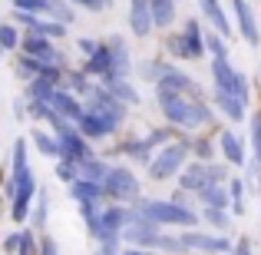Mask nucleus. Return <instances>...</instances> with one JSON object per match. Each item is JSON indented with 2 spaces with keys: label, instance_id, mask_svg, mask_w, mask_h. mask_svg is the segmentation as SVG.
<instances>
[{
  "label": "nucleus",
  "instance_id": "20e7f679",
  "mask_svg": "<svg viewBox=\"0 0 261 255\" xmlns=\"http://www.w3.org/2000/svg\"><path fill=\"white\" fill-rule=\"evenodd\" d=\"M86 100H89V109H96V113H99L113 129H119L122 123H126V109H129V106L116 100V96L109 93L106 86H93V89L86 93Z\"/></svg>",
  "mask_w": 261,
  "mask_h": 255
},
{
  "label": "nucleus",
  "instance_id": "e433bc0d",
  "mask_svg": "<svg viewBox=\"0 0 261 255\" xmlns=\"http://www.w3.org/2000/svg\"><path fill=\"white\" fill-rule=\"evenodd\" d=\"M96 47H99V40H89V37H83V40H80V53H86V57L96 50Z\"/></svg>",
  "mask_w": 261,
  "mask_h": 255
},
{
  "label": "nucleus",
  "instance_id": "0eeeda50",
  "mask_svg": "<svg viewBox=\"0 0 261 255\" xmlns=\"http://www.w3.org/2000/svg\"><path fill=\"white\" fill-rule=\"evenodd\" d=\"M185 143H175V146H162V153H155L149 159V176L152 179H172L185 163Z\"/></svg>",
  "mask_w": 261,
  "mask_h": 255
},
{
  "label": "nucleus",
  "instance_id": "b1692460",
  "mask_svg": "<svg viewBox=\"0 0 261 255\" xmlns=\"http://www.w3.org/2000/svg\"><path fill=\"white\" fill-rule=\"evenodd\" d=\"M106 163H99L96 156H89V159H83V163H76V176L80 179H93V182H102V176H106Z\"/></svg>",
  "mask_w": 261,
  "mask_h": 255
},
{
  "label": "nucleus",
  "instance_id": "7c9ffc66",
  "mask_svg": "<svg viewBox=\"0 0 261 255\" xmlns=\"http://www.w3.org/2000/svg\"><path fill=\"white\" fill-rule=\"evenodd\" d=\"M205 47H208L215 57H225V40H222V33H205Z\"/></svg>",
  "mask_w": 261,
  "mask_h": 255
},
{
  "label": "nucleus",
  "instance_id": "7ed1b4c3",
  "mask_svg": "<svg viewBox=\"0 0 261 255\" xmlns=\"http://www.w3.org/2000/svg\"><path fill=\"white\" fill-rule=\"evenodd\" d=\"M102 192L116 202H133V199H139V179L126 166H109L102 176Z\"/></svg>",
  "mask_w": 261,
  "mask_h": 255
},
{
  "label": "nucleus",
  "instance_id": "f704fd0d",
  "mask_svg": "<svg viewBox=\"0 0 261 255\" xmlns=\"http://www.w3.org/2000/svg\"><path fill=\"white\" fill-rule=\"evenodd\" d=\"M33 249H37V245H33V236H30V232H23V236H20L17 252H20V255H33Z\"/></svg>",
  "mask_w": 261,
  "mask_h": 255
},
{
  "label": "nucleus",
  "instance_id": "473e14b6",
  "mask_svg": "<svg viewBox=\"0 0 261 255\" xmlns=\"http://www.w3.org/2000/svg\"><path fill=\"white\" fill-rule=\"evenodd\" d=\"M33 225H46V196H43V192H40L37 212H33Z\"/></svg>",
  "mask_w": 261,
  "mask_h": 255
},
{
  "label": "nucleus",
  "instance_id": "4468645a",
  "mask_svg": "<svg viewBox=\"0 0 261 255\" xmlns=\"http://www.w3.org/2000/svg\"><path fill=\"white\" fill-rule=\"evenodd\" d=\"M218 179H222V169H215V166H189L185 169V176H182V186L185 189H192V192H198V189H205V186H215Z\"/></svg>",
  "mask_w": 261,
  "mask_h": 255
},
{
  "label": "nucleus",
  "instance_id": "9b49d317",
  "mask_svg": "<svg viewBox=\"0 0 261 255\" xmlns=\"http://www.w3.org/2000/svg\"><path fill=\"white\" fill-rule=\"evenodd\" d=\"M46 103H50V106L57 109L63 120H70V123H76L80 116H83V103H80L66 86H53V89H50V96H46Z\"/></svg>",
  "mask_w": 261,
  "mask_h": 255
},
{
  "label": "nucleus",
  "instance_id": "c756f323",
  "mask_svg": "<svg viewBox=\"0 0 261 255\" xmlns=\"http://www.w3.org/2000/svg\"><path fill=\"white\" fill-rule=\"evenodd\" d=\"M57 176L63 179V182H73V179H76V163H73V159H60Z\"/></svg>",
  "mask_w": 261,
  "mask_h": 255
},
{
  "label": "nucleus",
  "instance_id": "412c9836",
  "mask_svg": "<svg viewBox=\"0 0 261 255\" xmlns=\"http://www.w3.org/2000/svg\"><path fill=\"white\" fill-rule=\"evenodd\" d=\"M152 7V24L155 27H169L175 20V0H149Z\"/></svg>",
  "mask_w": 261,
  "mask_h": 255
},
{
  "label": "nucleus",
  "instance_id": "5701e85b",
  "mask_svg": "<svg viewBox=\"0 0 261 255\" xmlns=\"http://www.w3.org/2000/svg\"><path fill=\"white\" fill-rule=\"evenodd\" d=\"M198 4H202V13L212 20V24H215L218 33H228V17H225V10H222V4H218V0H198Z\"/></svg>",
  "mask_w": 261,
  "mask_h": 255
},
{
  "label": "nucleus",
  "instance_id": "f257e3e1",
  "mask_svg": "<svg viewBox=\"0 0 261 255\" xmlns=\"http://www.w3.org/2000/svg\"><path fill=\"white\" fill-rule=\"evenodd\" d=\"M155 96H159V106H162V113H166V120L175 123V126L198 129L212 120V113L202 103V96L175 93V89H166V86H155Z\"/></svg>",
  "mask_w": 261,
  "mask_h": 255
},
{
  "label": "nucleus",
  "instance_id": "79ce46f5",
  "mask_svg": "<svg viewBox=\"0 0 261 255\" xmlns=\"http://www.w3.org/2000/svg\"><path fill=\"white\" fill-rule=\"evenodd\" d=\"M126 255H152V252H142V249H133V252H126Z\"/></svg>",
  "mask_w": 261,
  "mask_h": 255
},
{
  "label": "nucleus",
  "instance_id": "a19ab883",
  "mask_svg": "<svg viewBox=\"0 0 261 255\" xmlns=\"http://www.w3.org/2000/svg\"><path fill=\"white\" fill-rule=\"evenodd\" d=\"M238 255H248V242H242V245H238Z\"/></svg>",
  "mask_w": 261,
  "mask_h": 255
},
{
  "label": "nucleus",
  "instance_id": "c9c22d12",
  "mask_svg": "<svg viewBox=\"0 0 261 255\" xmlns=\"http://www.w3.org/2000/svg\"><path fill=\"white\" fill-rule=\"evenodd\" d=\"M251 136H255V153H258V163H261V113L251 123Z\"/></svg>",
  "mask_w": 261,
  "mask_h": 255
},
{
  "label": "nucleus",
  "instance_id": "37998d69",
  "mask_svg": "<svg viewBox=\"0 0 261 255\" xmlns=\"http://www.w3.org/2000/svg\"><path fill=\"white\" fill-rule=\"evenodd\" d=\"M99 255H116V252H106V249H102V252H99Z\"/></svg>",
  "mask_w": 261,
  "mask_h": 255
},
{
  "label": "nucleus",
  "instance_id": "2eb2a0df",
  "mask_svg": "<svg viewBox=\"0 0 261 255\" xmlns=\"http://www.w3.org/2000/svg\"><path fill=\"white\" fill-rule=\"evenodd\" d=\"M76 129L86 136V140H102V136L113 133V126H109V123L102 120L96 109H83V116L76 120Z\"/></svg>",
  "mask_w": 261,
  "mask_h": 255
},
{
  "label": "nucleus",
  "instance_id": "f03ea898",
  "mask_svg": "<svg viewBox=\"0 0 261 255\" xmlns=\"http://www.w3.org/2000/svg\"><path fill=\"white\" fill-rule=\"evenodd\" d=\"M139 216L142 219H149V222H155V225H185V229H192V225L198 222L195 219V212L189 209V205H182V202H162V199H142L139 202Z\"/></svg>",
  "mask_w": 261,
  "mask_h": 255
},
{
  "label": "nucleus",
  "instance_id": "58836bf2",
  "mask_svg": "<svg viewBox=\"0 0 261 255\" xmlns=\"http://www.w3.org/2000/svg\"><path fill=\"white\" fill-rule=\"evenodd\" d=\"M40 255H60V252H57V242H53V239H43V245H40Z\"/></svg>",
  "mask_w": 261,
  "mask_h": 255
},
{
  "label": "nucleus",
  "instance_id": "c85d7f7f",
  "mask_svg": "<svg viewBox=\"0 0 261 255\" xmlns=\"http://www.w3.org/2000/svg\"><path fill=\"white\" fill-rule=\"evenodd\" d=\"M30 166H27V143L17 140L13 143V176H20V172H27Z\"/></svg>",
  "mask_w": 261,
  "mask_h": 255
},
{
  "label": "nucleus",
  "instance_id": "39448f33",
  "mask_svg": "<svg viewBox=\"0 0 261 255\" xmlns=\"http://www.w3.org/2000/svg\"><path fill=\"white\" fill-rule=\"evenodd\" d=\"M212 73H215V93H231L238 96V100L248 103V80L242 77V73H235L228 66V57H215L212 60Z\"/></svg>",
  "mask_w": 261,
  "mask_h": 255
},
{
  "label": "nucleus",
  "instance_id": "ea45409f",
  "mask_svg": "<svg viewBox=\"0 0 261 255\" xmlns=\"http://www.w3.org/2000/svg\"><path fill=\"white\" fill-rule=\"evenodd\" d=\"M231 199H235V209H242V182H231Z\"/></svg>",
  "mask_w": 261,
  "mask_h": 255
},
{
  "label": "nucleus",
  "instance_id": "a211bd4d",
  "mask_svg": "<svg viewBox=\"0 0 261 255\" xmlns=\"http://www.w3.org/2000/svg\"><path fill=\"white\" fill-rule=\"evenodd\" d=\"M235 4V13H238V27H242V37L248 43H258V24H255V13H251L248 0H231Z\"/></svg>",
  "mask_w": 261,
  "mask_h": 255
},
{
  "label": "nucleus",
  "instance_id": "aec40b11",
  "mask_svg": "<svg viewBox=\"0 0 261 255\" xmlns=\"http://www.w3.org/2000/svg\"><path fill=\"white\" fill-rule=\"evenodd\" d=\"M30 140H33V146H37L40 153L46 156V159H60V143H57V136L43 133V129H33Z\"/></svg>",
  "mask_w": 261,
  "mask_h": 255
},
{
  "label": "nucleus",
  "instance_id": "9d476101",
  "mask_svg": "<svg viewBox=\"0 0 261 255\" xmlns=\"http://www.w3.org/2000/svg\"><path fill=\"white\" fill-rule=\"evenodd\" d=\"M20 50H23L27 57L43 60V63H53V66L63 63V53L53 47V40L50 37H40V33H27V37H20Z\"/></svg>",
  "mask_w": 261,
  "mask_h": 255
},
{
  "label": "nucleus",
  "instance_id": "f3484780",
  "mask_svg": "<svg viewBox=\"0 0 261 255\" xmlns=\"http://www.w3.org/2000/svg\"><path fill=\"white\" fill-rule=\"evenodd\" d=\"M182 249L189 245V249H205V252H228V239H218V236H198V232H185L182 239Z\"/></svg>",
  "mask_w": 261,
  "mask_h": 255
},
{
  "label": "nucleus",
  "instance_id": "423d86ee",
  "mask_svg": "<svg viewBox=\"0 0 261 255\" xmlns=\"http://www.w3.org/2000/svg\"><path fill=\"white\" fill-rule=\"evenodd\" d=\"M169 50H172L178 60H198V57H202V53H205V37H202V30H198L195 20H189L185 30L175 33V37L169 40Z\"/></svg>",
  "mask_w": 261,
  "mask_h": 255
},
{
  "label": "nucleus",
  "instance_id": "a878e982",
  "mask_svg": "<svg viewBox=\"0 0 261 255\" xmlns=\"http://www.w3.org/2000/svg\"><path fill=\"white\" fill-rule=\"evenodd\" d=\"M198 196L208 209H225L228 205V192H222L218 186H205V189H198Z\"/></svg>",
  "mask_w": 261,
  "mask_h": 255
},
{
  "label": "nucleus",
  "instance_id": "1a4fd4ad",
  "mask_svg": "<svg viewBox=\"0 0 261 255\" xmlns=\"http://www.w3.org/2000/svg\"><path fill=\"white\" fill-rule=\"evenodd\" d=\"M13 20H17V24L23 27V30L40 33V37H50V40L66 37V24H60V20H50V17H40V13H23V10H13Z\"/></svg>",
  "mask_w": 261,
  "mask_h": 255
},
{
  "label": "nucleus",
  "instance_id": "6ab92c4d",
  "mask_svg": "<svg viewBox=\"0 0 261 255\" xmlns=\"http://www.w3.org/2000/svg\"><path fill=\"white\" fill-rule=\"evenodd\" d=\"M102 86H106L119 103H126V106H136V103H139V93H136V86L129 83V80H116L113 77V80H102Z\"/></svg>",
  "mask_w": 261,
  "mask_h": 255
},
{
  "label": "nucleus",
  "instance_id": "72a5a7b5",
  "mask_svg": "<svg viewBox=\"0 0 261 255\" xmlns=\"http://www.w3.org/2000/svg\"><path fill=\"white\" fill-rule=\"evenodd\" d=\"M205 219H208L212 225H218V229H225V225H228V219H225L222 209H208V212H205Z\"/></svg>",
  "mask_w": 261,
  "mask_h": 255
},
{
  "label": "nucleus",
  "instance_id": "ddd939ff",
  "mask_svg": "<svg viewBox=\"0 0 261 255\" xmlns=\"http://www.w3.org/2000/svg\"><path fill=\"white\" fill-rule=\"evenodd\" d=\"M152 7L149 0H129V30L136 37H149L152 33Z\"/></svg>",
  "mask_w": 261,
  "mask_h": 255
},
{
  "label": "nucleus",
  "instance_id": "bb28decb",
  "mask_svg": "<svg viewBox=\"0 0 261 255\" xmlns=\"http://www.w3.org/2000/svg\"><path fill=\"white\" fill-rule=\"evenodd\" d=\"M0 50H20V30L13 24H0Z\"/></svg>",
  "mask_w": 261,
  "mask_h": 255
},
{
  "label": "nucleus",
  "instance_id": "dca6fc26",
  "mask_svg": "<svg viewBox=\"0 0 261 255\" xmlns=\"http://www.w3.org/2000/svg\"><path fill=\"white\" fill-rule=\"evenodd\" d=\"M70 196L76 199L80 205L83 202H93V205H99L102 199H106V192H102V182H93V179H73L70 182Z\"/></svg>",
  "mask_w": 261,
  "mask_h": 255
},
{
  "label": "nucleus",
  "instance_id": "cd10ccee",
  "mask_svg": "<svg viewBox=\"0 0 261 255\" xmlns=\"http://www.w3.org/2000/svg\"><path fill=\"white\" fill-rule=\"evenodd\" d=\"M63 86L66 89H73V93H89V89H93V83H89V77H86V73H76V70H73V73H66V77H63Z\"/></svg>",
  "mask_w": 261,
  "mask_h": 255
},
{
  "label": "nucleus",
  "instance_id": "4c0bfd02",
  "mask_svg": "<svg viewBox=\"0 0 261 255\" xmlns=\"http://www.w3.org/2000/svg\"><path fill=\"white\" fill-rule=\"evenodd\" d=\"M20 236H23V232H17V236H7V242H4V252H17V245H20Z\"/></svg>",
  "mask_w": 261,
  "mask_h": 255
},
{
  "label": "nucleus",
  "instance_id": "f8f14e48",
  "mask_svg": "<svg viewBox=\"0 0 261 255\" xmlns=\"http://www.w3.org/2000/svg\"><path fill=\"white\" fill-rule=\"evenodd\" d=\"M106 47H109V60H113V77L116 80H126L129 70H133V57H129L126 40H122V37H109ZM113 77H109V80H113Z\"/></svg>",
  "mask_w": 261,
  "mask_h": 255
},
{
  "label": "nucleus",
  "instance_id": "393cba45",
  "mask_svg": "<svg viewBox=\"0 0 261 255\" xmlns=\"http://www.w3.org/2000/svg\"><path fill=\"white\" fill-rule=\"evenodd\" d=\"M222 153L228 156V163H235V166L245 163V149H242V143H238L235 133H222Z\"/></svg>",
  "mask_w": 261,
  "mask_h": 255
},
{
  "label": "nucleus",
  "instance_id": "6e6552de",
  "mask_svg": "<svg viewBox=\"0 0 261 255\" xmlns=\"http://www.w3.org/2000/svg\"><path fill=\"white\" fill-rule=\"evenodd\" d=\"M57 143H60V159H73V163H83L93 156V149H89V140L76 129V123H73L70 129H63V133H57Z\"/></svg>",
  "mask_w": 261,
  "mask_h": 255
},
{
  "label": "nucleus",
  "instance_id": "c03bdc74",
  "mask_svg": "<svg viewBox=\"0 0 261 255\" xmlns=\"http://www.w3.org/2000/svg\"><path fill=\"white\" fill-rule=\"evenodd\" d=\"M10 4H13V7H17V4H23V0H10Z\"/></svg>",
  "mask_w": 261,
  "mask_h": 255
},
{
  "label": "nucleus",
  "instance_id": "4be33fe9",
  "mask_svg": "<svg viewBox=\"0 0 261 255\" xmlns=\"http://www.w3.org/2000/svg\"><path fill=\"white\" fill-rule=\"evenodd\" d=\"M215 103L228 120H242L245 116V100H238V96H231V93H215Z\"/></svg>",
  "mask_w": 261,
  "mask_h": 255
},
{
  "label": "nucleus",
  "instance_id": "2f4dec72",
  "mask_svg": "<svg viewBox=\"0 0 261 255\" xmlns=\"http://www.w3.org/2000/svg\"><path fill=\"white\" fill-rule=\"evenodd\" d=\"M73 7H83V10L89 13H99V10H106V0H70Z\"/></svg>",
  "mask_w": 261,
  "mask_h": 255
},
{
  "label": "nucleus",
  "instance_id": "a18cd8bd",
  "mask_svg": "<svg viewBox=\"0 0 261 255\" xmlns=\"http://www.w3.org/2000/svg\"><path fill=\"white\" fill-rule=\"evenodd\" d=\"M0 60H4V50H0Z\"/></svg>",
  "mask_w": 261,
  "mask_h": 255
}]
</instances>
